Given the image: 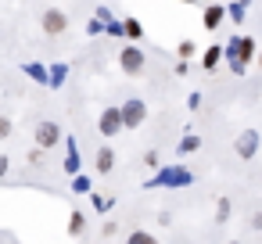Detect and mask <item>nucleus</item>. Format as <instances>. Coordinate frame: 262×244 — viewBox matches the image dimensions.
I'll list each match as a JSON object with an SVG mask.
<instances>
[{
    "label": "nucleus",
    "mask_w": 262,
    "mask_h": 244,
    "mask_svg": "<svg viewBox=\"0 0 262 244\" xmlns=\"http://www.w3.org/2000/svg\"><path fill=\"white\" fill-rule=\"evenodd\" d=\"M223 51H226L230 72H233V76H244L248 65L255 61V36H230Z\"/></svg>",
    "instance_id": "obj_1"
},
{
    "label": "nucleus",
    "mask_w": 262,
    "mask_h": 244,
    "mask_svg": "<svg viewBox=\"0 0 262 244\" xmlns=\"http://www.w3.org/2000/svg\"><path fill=\"white\" fill-rule=\"evenodd\" d=\"M194 183V172L190 169H183V165H169V169H162L147 187H190Z\"/></svg>",
    "instance_id": "obj_2"
},
{
    "label": "nucleus",
    "mask_w": 262,
    "mask_h": 244,
    "mask_svg": "<svg viewBox=\"0 0 262 244\" xmlns=\"http://www.w3.org/2000/svg\"><path fill=\"white\" fill-rule=\"evenodd\" d=\"M144 51H140V43H129V47H122L119 51V69H122V76H144Z\"/></svg>",
    "instance_id": "obj_3"
},
{
    "label": "nucleus",
    "mask_w": 262,
    "mask_h": 244,
    "mask_svg": "<svg viewBox=\"0 0 262 244\" xmlns=\"http://www.w3.org/2000/svg\"><path fill=\"white\" fill-rule=\"evenodd\" d=\"M258 151H262V137H258V129H241L237 140H233V154L244 158V162H251Z\"/></svg>",
    "instance_id": "obj_4"
},
{
    "label": "nucleus",
    "mask_w": 262,
    "mask_h": 244,
    "mask_svg": "<svg viewBox=\"0 0 262 244\" xmlns=\"http://www.w3.org/2000/svg\"><path fill=\"white\" fill-rule=\"evenodd\" d=\"M61 126L58 122H51V119H43V122H36V129H33V140H36V147H43V151H51V147H58L61 144Z\"/></svg>",
    "instance_id": "obj_5"
},
{
    "label": "nucleus",
    "mask_w": 262,
    "mask_h": 244,
    "mask_svg": "<svg viewBox=\"0 0 262 244\" xmlns=\"http://www.w3.org/2000/svg\"><path fill=\"white\" fill-rule=\"evenodd\" d=\"M97 129H101V137H104V140H112V137H119V133L126 129V119H122V108H104V112H101V119H97Z\"/></svg>",
    "instance_id": "obj_6"
},
{
    "label": "nucleus",
    "mask_w": 262,
    "mask_h": 244,
    "mask_svg": "<svg viewBox=\"0 0 262 244\" xmlns=\"http://www.w3.org/2000/svg\"><path fill=\"white\" fill-rule=\"evenodd\" d=\"M40 29H43L47 36H61V33H69V15H65L61 8H47V11L40 15Z\"/></svg>",
    "instance_id": "obj_7"
},
{
    "label": "nucleus",
    "mask_w": 262,
    "mask_h": 244,
    "mask_svg": "<svg viewBox=\"0 0 262 244\" xmlns=\"http://www.w3.org/2000/svg\"><path fill=\"white\" fill-rule=\"evenodd\" d=\"M119 108H122V119H126V129H140V126L147 122V104H144L140 97H129V101H122Z\"/></svg>",
    "instance_id": "obj_8"
},
{
    "label": "nucleus",
    "mask_w": 262,
    "mask_h": 244,
    "mask_svg": "<svg viewBox=\"0 0 262 244\" xmlns=\"http://www.w3.org/2000/svg\"><path fill=\"white\" fill-rule=\"evenodd\" d=\"M223 18H226V4H208V8H205V15H201V22H205V29H208V33H215V29L223 26Z\"/></svg>",
    "instance_id": "obj_9"
},
{
    "label": "nucleus",
    "mask_w": 262,
    "mask_h": 244,
    "mask_svg": "<svg viewBox=\"0 0 262 244\" xmlns=\"http://www.w3.org/2000/svg\"><path fill=\"white\" fill-rule=\"evenodd\" d=\"M94 165H97V172H101V176H104V172H112V169H115V147H97Z\"/></svg>",
    "instance_id": "obj_10"
},
{
    "label": "nucleus",
    "mask_w": 262,
    "mask_h": 244,
    "mask_svg": "<svg viewBox=\"0 0 262 244\" xmlns=\"http://www.w3.org/2000/svg\"><path fill=\"white\" fill-rule=\"evenodd\" d=\"M223 58H226V51H223V47H208V51L201 54V69H205V72H215Z\"/></svg>",
    "instance_id": "obj_11"
},
{
    "label": "nucleus",
    "mask_w": 262,
    "mask_h": 244,
    "mask_svg": "<svg viewBox=\"0 0 262 244\" xmlns=\"http://www.w3.org/2000/svg\"><path fill=\"white\" fill-rule=\"evenodd\" d=\"M22 72H26L33 83H51V69H43L40 61H26V65H22Z\"/></svg>",
    "instance_id": "obj_12"
},
{
    "label": "nucleus",
    "mask_w": 262,
    "mask_h": 244,
    "mask_svg": "<svg viewBox=\"0 0 262 244\" xmlns=\"http://www.w3.org/2000/svg\"><path fill=\"white\" fill-rule=\"evenodd\" d=\"M248 4L251 0H226V15H230V22H244V15H248Z\"/></svg>",
    "instance_id": "obj_13"
},
{
    "label": "nucleus",
    "mask_w": 262,
    "mask_h": 244,
    "mask_svg": "<svg viewBox=\"0 0 262 244\" xmlns=\"http://www.w3.org/2000/svg\"><path fill=\"white\" fill-rule=\"evenodd\" d=\"M198 147H201V137H198V133H190V129H187V133H183V137H180V147H176V151H180V154H194V151H198Z\"/></svg>",
    "instance_id": "obj_14"
},
{
    "label": "nucleus",
    "mask_w": 262,
    "mask_h": 244,
    "mask_svg": "<svg viewBox=\"0 0 262 244\" xmlns=\"http://www.w3.org/2000/svg\"><path fill=\"white\" fill-rule=\"evenodd\" d=\"M65 79H69V65H65V61L51 65V83H47V86H51V90H58V86H61Z\"/></svg>",
    "instance_id": "obj_15"
},
{
    "label": "nucleus",
    "mask_w": 262,
    "mask_h": 244,
    "mask_svg": "<svg viewBox=\"0 0 262 244\" xmlns=\"http://www.w3.org/2000/svg\"><path fill=\"white\" fill-rule=\"evenodd\" d=\"M122 22H126V40L140 43V40H144V26H140V18H122Z\"/></svg>",
    "instance_id": "obj_16"
},
{
    "label": "nucleus",
    "mask_w": 262,
    "mask_h": 244,
    "mask_svg": "<svg viewBox=\"0 0 262 244\" xmlns=\"http://www.w3.org/2000/svg\"><path fill=\"white\" fill-rule=\"evenodd\" d=\"M65 172L79 176V151H76V144H72V140H69V154H65Z\"/></svg>",
    "instance_id": "obj_17"
},
{
    "label": "nucleus",
    "mask_w": 262,
    "mask_h": 244,
    "mask_svg": "<svg viewBox=\"0 0 262 244\" xmlns=\"http://www.w3.org/2000/svg\"><path fill=\"white\" fill-rule=\"evenodd\" d=\"M233 215V205H230V197H219L215 201V223H226Z\"/></svg>",
    "instance_id": "obj_18"
},
{
    "label": "nucleus",
    "mask_w": 262,
    "mask_h": 244,
    "mask_svg": "<svg viewBox=\"0 0 262 244\" xmlns=\"http://www.w3.org/2000/svg\"><path fill=\"white\" fill-rule=\"evenodd\" d=\"M83 226H86V215H83V212H72V215H69V237H79Z\"/></svg>",
    "instance_id": "obj_19"
},
{
    "label": "nucleus",
    "mask_w": 262,
    "mask_h": 244,
    "mask_svg": "<svg viewBox=\"0 0 262 244\" xmlns=\"http://www.w3.org/2000/svg\"><path fill=\"white\" fill-rule=\"evenodd\" d=\"M126 244H158V237L147 233V230H133V233L126 237Z\"/></svg>",
    "instance_id": "obj_20"
},
{
    "label": "nucleus",
    "mask_w": 262,
    "mask_h": 244,
    "mask_svg": "<svg viewBox=\"0 0 262 244\" xmlns=\"http://www.w3.org/2000/svg\"><path fill=\"white\" fill-rule=\"evenodd\" d=\"M104 33H108V36H126V22H119V18H112V22L104 26Z\"/></svg>",
    "instance_id": "obj_21"
},
{
    "label": "nucleus",
    "mask_w": 262,
    "mask_h": 244,
    "mask_svg": "<svg viewBox=\"0 0 262 244\" xmlns=\"http://www.w3.org/2000/svg\"><path fill=\"white\" fill-rule=\"evenodd\" d=\"M194 51H198V47H194V40H183V43L176 47V54H180L183 61H190V58H194Z\"/></svg>",
    "instance_id": "obj_22"
},
{
    "label": "nucleus",
    "mask_w": 262,
    "mask_h": 244,
    "mask_svg": "<svg viewBox=\"0 0 262 244\" xmlns=\"http://www.w3.org/2000/svg\"><path fill=\"white\" fill-rule=\"evenodd\" d=\"M72 190H76V194H90V180H86V176H76V180H72Z\"/></svg>",
    "instance_id": "obj_23"
},
{
    "label": "nucleus",
    "mask_w": 262,
    "mask_h": 244,
    "mask_svg": "<svg viewBox=\"0 0 262 244\" xmlns=\"http://www.w3.org/2000/svg\"><path fill=\"white\" fill-rule=\"evenodd\" d=\"M86 33H90V36H97V33H104V22H101V18L94 15V18L86 22Z\"/></svg>",
    "instance_id": "obj_24"
},
{
    "label": "nucleus",
    "mask_w": 262,
    "mask_h": 244,
    "mask_svg": "<svg viewBox=\"0 0 262 244\" xmlns=\"http://www.w3.org/2000/svg\"><path fill=\"white\" fill-rule=\"evenodd\" d=\"M11 129H15V122L0 115V140H8V137H11Z\"/></svg>",
    "instance_id": "obj_25"
},
{
    "label": "nucleus",
    "mask_w": 262,
    "mask_h": 244,
    "mask_svg": "<svg viewBox=\"0 0 262 244\" xmlns=\"http://www.w3.org/2000/svg\"><path fill=\"white\" fill-rule=\"evenodd\" d=\"M94 208H97V212H108V208H112V201H108V197H101V194H94Z\"/></svg>",
    "instance_id": "obj_26"
},
{
    "label": "nucleus",
    "mask_w": 262,
    "mask_h": 244,
    "mask_svg": "<svg viewBox=\"0 0 262 244\" xmlns=\"http://www.w3.org/2000/svg\"><path fill=\"white\" fill-rule=\"evenodd\" d=\"M187 108L198 112V108H201V94H190V97H187Z\"/></svg>",
    "instance_id": "obj_27"
},
{
    "label": "nucleus",
    "mask_w": 262,
    "mask_h": 244,
    "mask_svg": "<svg viewBox=\"0 0 262 244\" xmlns=\"http://www.w3.org/2000/svg\"><path fill=\"white\" fill-rule=\"evenodd\" d=\"M144 162H147L151 169H158V162H162V158H158V151H147V154H144Z\"/></svg>",
    "instance_id": "obj_28"
},
{
    "label": "nucleus",
    "mask_w": 262,
    "mask_h": 244,
    "mask_svg": "<svg viewBox=\"0 0 262 244\" xmlns=\"http://www.w3.org/2000/svg\"><path fill=\"white\" fill-rule=\"evenodd\" d=\"M251 230H255V233H262V208L251 215Z\"/></svg>",
    "instance_id": "obj_29"
},
{
    "label": "nucleus",
    "mask_w": 262,
    "mask_h": 244,
    "mask_svg": "<svg viewBox=\"0 0 262 244\" xmlns=\"http://www.w3.org/2000/svg\"><path fill=\"white\" fill-rule=\"evenodd\" d=\"M101 233H104V237H112V233H119V226H115V219H108V223H104V230H101Z\"/></svg>",
    "instance_id": "obj_30"
},
{
    "label": "nucleus",
    "mask_w": 262,
    "mask_h": 244,
    "mask_svg": "<svg viewBox=\"0 0 262 244\" xmlns=\"http://www.w3.org/2000/svg\"><path fill=\"white\" fill-rule=\"evenodd\" d=\"M8 169H11V162H8V154H0V180L8 176Z\"/></svg>",
    "instance_id": "obj_31"
},
{
    "label": "nucleus",
    "mask_w": 262,
    "mask_h": 244,
    "mask_svg": "<svg viewBox=\"0 0 262 244\" xmlns=\"http://www.w3.org/2000/svg\"><path fill=\"white\" fill-rule=\"evenodd\" d=\"M172 72H176V76H187V72H190V65H187V61H176V69H172Z\"/></svg>",
    "instance_id": "obj_32"
},
{
    "label": "nucleus",
    "mask_w": 262,
    "mask_h": 244,
    "mask_svg": "<svg viewBox=\"0 0 262 244\" xmlns=\"http://www.w3.org/2000/svg\"><path fill=\"white\" fill-rule=\"evenodd\" d=\"M180 4H198V0H180Z\"/></svg>",
    "instance_id": "obj_33"
},
{
    "label": "nucleus",
    "mask_w": 262,
    "mask_h": 244,
    "mask_svg": "<svg viewBox=\"0 0 262 244\" xmlns=\"http://www.w3.org/2000/svg\"><path fill=\"white\" fill-rule=\"evenodd\" d=\"M258 69H262V51H258Z\"/></svg>",
    "instance_id": "obj_34"
},
{
    "label": "nucleus",
    "mask_w": 262,
    "mask_h": 244,
    "mask_svg": "<svg viewBox=\"0 0 262 244\" xmlns=\"http://www.w3.org/2000/svg\"><path fill=\"white\" fill-rule=\"evenodd\" d=\"M230 244H241V240H230Z\"/></svg>",
    "instance_id": "obj_35"
}]
</instances>
